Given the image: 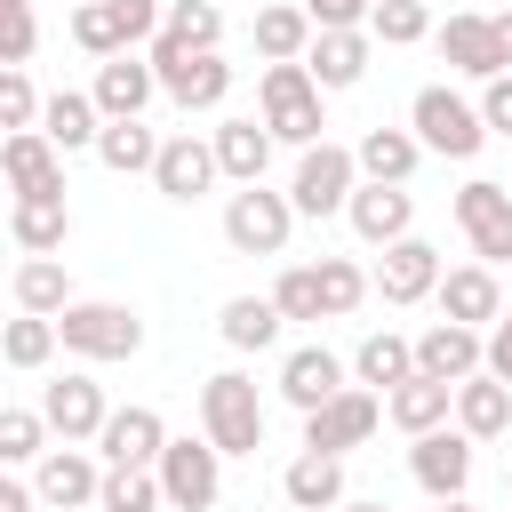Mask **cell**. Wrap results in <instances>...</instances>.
Returning a JSON list of instances; mask_svg holds the SVG:
<instances>
[{"instance_id": "6", "label": "cell", "mask_w": 512, "mask_h": 512, "mask_svg": "<svg viewBox=\"0 0 512 512\" xmlns=\"http://www.w3.org/2000/svg\"><path fill=\"white\" fill-rule=\"evenodd\" d=\"M160 0H80L72 8V40L88 56H128L136 40H160Z\"/></svg>"}, {"instance_id": "15", "label": "cell", "mask_w": 512, "mask_h": 512, "mask_svg": "<svg viewBox=\"0 0 512 512\" xmlns=\"http://www.w3.org/2000/svg\"><path fill=\"white\" fill-rule=\"evenodd\" d=\"M216 176H224V160H216V136H192V128H184V136H168V144H160V168H152V184H160L168 200H200Z\"/></svg>"}, {"instance_id": "11", "label": "cell", "mask_w": 512, "mask_h": 512, "mask_svg": "<svg viewBox=\"0 0 512 512\" xmlns=\"http://www.w3.org/2000/svg\"><path fill=\"white\" fill-rule=\"evenodd\" d=\"M456 224H464V240H472L480 264H512V192H504V184L472 176V184L456 192Z\"/></svg>"}, {"instance_id": "29", "label": "cell", "mask_w": 512, "mask_h": 512, "mask_svg": "<svg viewBox=\"0 0 512 512\" xmlns=\"http://www.w3.org/2000/svg\"><path fill=\"white\" fill-rule=\"evenodd\" d=\"M352 152H360V176H368V184H408L416 160H424V136H416V128H368Z\"/></svg>"}, {"instance_id": "2", "label": "cell", "mask_w": 512, "mask_h": 512, "mask_svg": "<svg viewBox=\"0 0 512 512\" xmlns=\"http://www.w3.org/2000/svg\"><path fill=\"white\" fill-rule=\"evenodd\" d=\"M256 104H264V128L280 136V144H320V80H312V64L296 56V64H264V80H256Z\"/></svg>"}, {"instance_id": "38", "label": "cell", "mask_w": 512, "mask_h": 512, "mask_svg": "<svg viewBox=\"0 0 512 512\" xmlns=\"http://www.w3.org/2000/svg\"><path fill=\"white\" fill-rule=\"evenodd\" d=\"M96 504H104V512H160L168 488H160L152 464H104V496H96Z\"/></svg>"}, {"instance_id": "42", "label": "cell", "mask_w": 512, "mask_h": 512, "mask_svg": "<svg viewBox=\"0 0 512 512\" xmlns=\"http://www.w3.org/2000/svg\"><path fill=\"white\" fill-rule=\"evenodd\" d=\"M272 304H280L288 320H328V296H320V264H288V272H280V288H272Z\"/></svg>"}, {"instance_id": "28", "label": "cell", "mask_w": 512, "mask_h": 512, "mask_svg": "<svg viewBox=\"0 0 512 512\" xmlns=\"http://www.w3.org/2000/svg\"><path fill=\"white\" fill-rule=\"evenodd\" d=\"M272 144H280V136L264 128V112H256V120H224V128H216V160H224V176H232V184H264Z\"/></svg>"}, {"instance_id": "13", "label": "cell", "mask_w": 512, "mask_h": 512, "mask_svg": "<svg viewBox=\"0 0 512 512\" xmlns=\"http://www.w3.org/2000/svg\"><path fill=\"white\" fill-rule=\"evenodd\" d=\"M416 368H424V376H440V384H464V376H480V368H488V336H480V328H464V320H432V328L416 336Z\"/></svg>"}, {"instance_id": "21", "label": "cell", "mask_w": 512, "mask_h": 512, "mask_svg": "<svg viewBox=\"0 0 512 512\" xmlns=\"http://www.w3.org/2000/svg\"><path fill=\"white\" fill-rule=\"evenodd\" d=\"M440 320H464V328H480V320H504V288H496V264H456V272H440Z\"/></svg>"}, {"instance_id": "30", "label": "cell", "mask_w": 512, "mask_h": 512, "mask_svg": "<svg viewBox=\"0 0 512 512\" xmlns=\"http://www.w3.org/2000/svg\"><path fill=\"white\" fill-rule=\"evenodd\" d=\"M456 424L472 432V440H496V432H512V384L504 376H464L456 384Z\"/></svg>"}, {"instance_id": "45", "label": "cell", "mask_w": 512, "mask_h": 512, "mask_svg": "<svg viewBox=\"0 0 512 512\" xmlns=\"http://www.w3.org/2000/svg\"><path fill=\"white\" fill-rule=\"evenodd\" d=\"M40 96H32V80H24V64H8L0 72V128H40Z\"/></svg>"}, {"instance_id": "39", "label": "cell", "mask_w": 512, "mask_h": 512, "mask_svg": "<svg viewBox=\"0 0 512 512\" xmlns=\"http://www.w3.org/2000/svg\"><path fill=\"white\" fill-rule=\"evenodd\" d=\"M64 336H56V312H16L8 320V336H0V352H8V368H48V352H56Z\"/></svg>"}, {"instance_id": "52", "label": "cell", "mask_w": 512, "mask_h": 512, "mask_svg": "<svg viewBox=\"0 0 512 512\" xmlns=\"http://www.w3.org/2000/svg\"><path fill=\"white\" fill-rule=\"evenodd\" d=\"M432 512H472V504L464 496H432Z\"/></svg>"}, {"instance_id": "46", "label": "cell", "mask_w": 512, "mask_h": 512, "mask_svg": "<svg viewBox=\"0 0 512 512\" xmlns=\"http://www.w3.org/2000/svg\"><path fill=\"white\" fill-rule=\"evenodd\" d=\"M32 40H40L32 0H0V48H8V64H24V56H32Z\"/></svg>"}, {"instance_id": "14", "label": "cell", "mask_w": 512, "mask_h": 512, "mask_svg": "<svg viewBox=\"0 0 512 512\" xmlns=\"http://www.w3.org/2000/svg\"><path fill=\"white\" fill-rule=\"evenodd\" d=\"M40 416H48V432H56V440H96L112 408H104V384L72 368V376H56V384L40 392Z\"/></svg>"}, {"instance_id": "20", "label": "cell", "mask_w": 512, "mask_h": 512, "mask_svg": "<svg viewBox=\"0 0 512 512\" xmlns=\"http://www.w3.org/2000/svg\"><path fill=\"white\" fill-rule=\"evenodd\" d=\"M344 216H352V232H360L368 248H392V240H408V224H416V200H408V184H360Z\"/></svg>"}, {"instance_id": "53", "label": "cell", "mask_w": 512, "mask_h": 512, "mask_svg": "<svg viewBox=\"0 0 512 512\" xmlns=\"http://www.w3.org/2000/svg\"><path fill=\"white\" fill-rule=\"evenodd\" d=\"M336 512H392V504H360V496H344V504H336Z\"/></svg>"}, {"instance_id": "50", "label": "cell", "mask_w": 512, "mask_h": 512, "mask_svg": "<svg viewBox=\"0 0 512 512\" xmlns=\"http://www.w3.org/2000/svg\"><path fill=\"white\" fill-rule=\"evenodd\" d=\"M40 504V488H24V480H0V512H32Z\"/></svg>"}, {"instance_id": "24", "label": "cell", "mask_w": 512, "mask_h": 512, "mask_svg": "<svg viewBox=\"0 0 512 512\" xmlns=\"http://www.w3.org/2000/svg\"><path fill=\"white\" fill-rule=\"evenodd\" d=\"M440 56H448L464 80H496V72H504L496 16H448V24H440Z\"/></svg>"}, {"instance_id": "5", "label": "cell", "mask_w": 512, "mask_h": 512, "mask_svg": "<svg viewBox=\"0 0 512 512\" xmlns=\"http://www.w3.org/2000/svg\"><path fill=\"white\" fill-rule=\"evenodd\" d=\"M352 192H360V152H344V144H304V160H296V176H288V200H296V216H336V208H352Z\"/></svg>"}, {"instance_id": "27", "label": "cell", "mask_w": 512, "mask_h": 512, "mask_svg": "<svg viewBox=\"0 0 512 512\" xmlns=\"http://www.w3.org/2000/svg\"><path fill=\"white\" fill-rule=\"evenodd\" d=\"M312 40H320L312 8H296V0L256 8V48H264V64H296V56H312Z\"/></svg>"}, {"instance_id": "17", "label": "cell", "mask_w": 512, "mask_h": 512, "mask_svg": "<svg viewBox=\"0 0 512 512\" xmlns=\"http://www.w3.org/2000/svg\"><path fill=\"white\" fill-rule=\"evenodd\" d=\"M96 448H104V464H160V448H168V424H160V408L128 400V408H112V416H104Z\"/></svg>"}, {"instance_id": "43", "label": "cell", "mask_w": 512, "mask_h": 512, "mask_svg": "<svg viewBox=\"0 0 512 512\" xmlns=\"http://www.w3.org/2000/svg\"><path fill=\"white\" fill-rule=\"evenodd\" d=\"M320 296H328V320H344V312H360L368 272H360L352 256H320Z\"/></svg>"}, {"instance_id": "48", "label": "cell", "mask_w": 512, "mask_h": 512, "mask_svg": "<svg viewBox=\"0 0 512 512\" xmlns=\"http://www.w3.org/2000/svg\"><path fill=\"white\" fill-rule=\"evenodd\" d=\"M480 120H488V136H512V72L480 80Z\"/></svg>"}, {"instance_id": "33", "label": "cell", "mask_w": 512, "mask_h": 512, "mask_svg": "<svg viewBox=\"0 0 512 512\" xmlns=\"http://www.w3.org/2000/svg\"><path fill=\"white\" fill-rule=\"evenodd\" d=\"M368 48H376V32H368V24H360V32H320L304 64H312V80H320V88H352V80L368 72Z\"/></svg>"}, {"instance_id": "36", "label": "cell", "mask_w": 512, "mask_h": 512, "mask_svg": "<svg viewBox=\"0 0 512 512\" xmlns=\"http://www.w3.org/2000/svg\"><path fill=\"white\" fill-rule=\"evenodd\" d=\"M96 160H104L112 176H136V168H160V136L144 128V112H136V120H104V136H96Z\"/></svg>"}, {"instance_id": "34", "label": "cell", "mask_w": 512, "mask_h": 512, "mask_svg": "<svg viewBox=\"0 0 512 512\" xmlns=\"http://www.w3.org/2000/svg\"><path fill=\"white\" fill-rule=\"evenodd\" d=\"M352 376H360L368 392H392V384H408V376H416V344H408V336H392V328H376V336H360Z\"/></svg>"}, {"instance_id": "22", "label": "cell", "mask_w": 512, "mask_h": 512, "mask_svg": "<svg viewBox=\"0 0 512 512\" xmlns=\"http://www.w3.org/2000/svg\"><path fill=\"white\" fill-rule=\"evenodd\" d=\"M336 392H344V360H336L328 344H296V352L280 360V400H288V408L312 416V408L336 400Z\"/></svg>"}, {"instance_id": "40", "label": "cell", "mask_w": 512, "mask_h": 512, "mask_svg": "<svg viewBox=\"0 0 512 512\" xmlns=\"http://www.w3.org/2000/svg\"><path fill=\"white\" fill-rule=\"evenodd\" d=\"M368 32H376L384 48H416V40L432 32V8H424V0H376Z\"/></svg>"}, {"instance_id": "51", "label": "cell", "mask_w": 512, "mask_h": 512, "mask_svg": "<svg viewBox=\"0 0 512 512\" xmlns=\"http://www.w3.org/2000/svg\"><path fill=\"white\" fill-rule=\"evenodd\" d=\"M496 48H504V72H512V8L496 16Z\"/></svg>"}, {"instance_id": "9", "label": "cell", "mask_w": 512, "mask_h": 512, "mask_svg": "<svg viewBox=\"0 0 512 512\" xmlns=\"http://www.w3.org/2000/svg\"><path fill=\"white\" fill-rule=\"evenodd\" d=\"M152 472H160V488H168V504H176V512H208V504L224 496V448H216L208 432H200V440H192V432H184V440H168Z\"/></svg>"}, {"instance_id": "25", "label": "cell", "mask_w": 512, "mask_h": 512, "mask_svg": "<svg viewBox=\"0 0 512 512\" xmlns=\"http://www.w3.org/2000/svg\"><path fill=\"white\" fill-rule=\"evenodd\" d=\"M8 232H16V248H24V256L64 248V240H72V208H64V192H16Z\"/></svg>"}, {"instance_id": "44", "label": "cell", "mask_w": 512, "mask_h": 512, "mask_svg": "<svg viewBox=\"0 0 512 512\" xmlns=\"http://www.w3.org/2000/svg\"><path fill=\"white\" fill-rule=\"evenodd\" d=\"M40 432H48L40 408H0V464H32L40 456Z\"/></svg>"}, {"instance_id": "47", "label": "cell", "mask_w": 512, "mask_h": 512, "mask_svg": "<svg viewBox=\"0 0 512 512\" xmlns=\"http://www.w3.org/2000/svg\"><path fill=\"white\" fill-rule=\"evenodd\" d=\"M304 8H312L320 32H360V24L376 16V0H304Z\"/></svg>"}, {"instance_id": "23", "label": "cell", "mask_w": 512, "mask_h": 512, "mask_svg": "<svg viewBox=\"0 0 512 512\" xmlns=\"http://www.w3.org/2000/svg\"><path fill=\"white\" fill-rule=\"evenodd\" d=\"M32 488H40V504L80 512V504H96V496H104V472L80 456V440H64V448H48V456H40V480H32Z\"/></svg>"}, {"instance_id": "19", "label": "cell", "mask_w": 512, "mask_h": 512, "mask_svg": "<svg viewBox=\"0 0 512 512\" xmlns=\"http://www.w3.org/2000/svg\"><path fill=\"white\" fill-rule=\"evenodd\" d=\"M0 176H8V192H64V160H56L48 128H8Z\"/></svg>"}, {"instance_id": "32", "label": "cell", "mask_w": 512, "mask_h": 512, "mask_svg": "<svg viewBox=\"0 0 512 512\" xmlns=\"http://www.w3.org/2000/svg\"><path fill=\"white\" fill-rule=\"evenodd\" d=\"M40 128H48V144H56V152H88V144L104 136V104H96V96H80V88H56V96H48V112H40Z\"/></svg>"}, {"instance_id": "35", "label": "cell", "mask_w": 512, "mask_h": 512, "mask_svg": "<svg viewBox=\"0 0 512 512\" xmlns=\"http://www.w3.org/2000/svg\"><path fill=\"white\" fill-rule=\"evenodd\" d=\"M216 328H224V344H232V352H264V344H280V328H288V312H280L272 296H232Z\"/></svg>"}, {"instance_id": "8", "label": "cell", "mask_w": 512, "mask_h": 512, "mask_svg": "<svg viewBox=\"0 0 512 512\" xmlns=\"http://www.w3.org/2000/svg\"><path fill=\"white\" fill-rule=\"evenodd\" d=\"M288 232H296V200H288V192L240 184V192L224 200V240H232L240 256H280Z\"/></svg>"}, {"instance_id": "10", "label": "cell", "mask_w": 512, "mask_h": 512, "mask_svg": "<svg viewBox=\"0 0 512 512\" xmlns=\"http://www.w3.org/2000/svg\"><path fill=\"white\" fill-rule=\"evenodd\" d=\"M376 424H384V392H368V384H344L336 400H320V408L304 416V448H320V456H344V448H360Z\"/></svg>"}, {"instance_id": "41", "label": "cell", "mask_w": 512, "mask_h": 512, "mask_svg": "<svg viewBox=\"0 0 512 512\" xmlns=\"http://www.w3.org/2000/svg\"><path fill=\"white\" fill-rule=\"evenodd\" d=\"M160 32H168V40H184V48H216V40H224V16H216L208 0H168Z\"/></svg>"}, {"instance_id": "31", "label": "cell", "mask_w": 512, "mask_h": 512, "mask_svg": "<svg viewBox=\"0 0 512 512\" xmlns=\"http://www.w3.org/2000/svg\"><path fill=\"white\" fill-rule=\"evenodd\" d=\"M280 496H288V504H304V512H336V504H344V456L304 448V456L280 472Z\"/></svg>"}, {"instance_id": "54", "label": "cell", "mask_w": 512, "mask_h": 512, "mask_svg": "<svg viewBox=\"0 0 512 512\" xmlns=\"http://www.w3.org/2000/svg\"><path fill=\"white\" fill-rule=\"evenodd\" d=\"M288 512H304V504H288Z\"/></svg>"}, {"instance_id": "37", "label": "cell", "mask_w": 512, "mask_h": 512, "mask_svg": "<svg viewBox=\"0 0 512 512\" xmlns=\"http://www.w3.org/2000/svg\"><path fill=\"white\" fill-rule=\"evenodd\" d=\"M8 288H16V312H64V304H72V280H64L56 256H24Z\"/></svg>"}, {"instance_id": "49", "label": "cell", "mask_w": 512, "mask_h": 512, "mask_svg": "<svg viewBox=\"0 0 512 512\" xmlns=\"http://www.w3.org/2000/svg\"><path fill=\"white\" fill-rule=\"evenodd\" d=\"M488 376H504V384H512V312L488 328Z\"/></svg>"}, {"instance_id": "4", "label": "cell", "mask_w": 512, "mask_h": 512, "mask_svg": "<svg viewBox=\"0 0 512 512\" xmlns=\"http://www.w3.org/2000/svg\"><path fill=\"white\" fill-rule=\"evenodd\" d=\"M144 56H152V72H160V96H176L184 112H216V104L232 96V64H224L216 48H184V40L160 32Z\"/></svg>"}, {"instance_id": "7", "label": "cell", "mask_w": 512, "mask_h": 512, "mask_svg": "<svg viewBox=\"0 0 512 512\" xmlns=\"http://www.w3.org/2000/svg\"><path fill=\"white\" fill-rule=\"evenodd\" d=\"M408 128L424 136V152H448V160H472V152L488 144V120H480V104H464L456 88H416V104H408Z\"/></svg>"}, {"instance_id": "12", "label": "cell", "mask_w": 512, "mask_h": 512, "mask_svg": "<svg viewBox=\"0 0 512 512\" xmlns=\"http://www.w3.org/2000/svg\"><path fill=\"white\" fill-rule=\"evenodd\" d=\"M408 472H416V488L424 496H464V480H472V432L456 424H432V432H416V448H408Z\"/></svg>"}, {"instance_id": "1", "label": "cell", "mask_w": 512, "mask_h": 512, "mask_svg": "<svg viewBox=\"0 0 512 512\" xmlns=\"http://www.w3.org/2000/svg\"><path fill=\"white\" fill-rule=\"evenodd\" d=\"M56 336H64V352H80V360H136V352H144L136 304H104V296H72V304L56 312Z\"/></svg>"}, {"instance_id": "26", "label": "cell", "mask_w": 512, "mask_h": 512, "mask_svg": "<svg viewBox=\"0 0 512 512\" xmlns=\"http://www.w3.org/2000/svg\"><path fill=\"white\" fill-rule=\"evenodd\" d=\"M448 408H456V384H440V376H424V368H416L408 384H392V392H384V416H392L408 440H416V432H432V424H448Z\"/></svg>"}, {"instance_id": "18", "label": "cell", "mask_w": 512, "mask_h": 512, "mask_svg": "<svg viewBox=\"0 0 512 512\" xmlns=\"http://www.w3.org/2000/svg\"><path fill=\"white\" fill-rule=\"evenodd\" d=\"M152 88H160L152 56H136V48H128V56H104V64H96V88H88V96L104 104V120H136V112L152 104Z\"/></svg>"}, {"instance_id": "3", "label": "cell", "mask_w": 512, "mask_h": 512, "mask_svg": "<svg viewBox=\"0 0 512 512\" xmlns=\"http://www.w3.org/2000/svg\"><path fill=\"white\" fill-rule=\"evenodd\" d=\"M200 432H208L224 456H256V448H264V400H256V384H248L240 368H216V376L200 384Z\"/></svg>"}, {"instance_id": "16", "label": "cell", "mask_w": 512, "mask_h": 512, "mask_svg": "<svg viewBox=\"0 0 512 512\" xmlns=\"http://www.w3.org/2000/svg\"><path fill=\"white\" fill-rule=\"evenodd\" d=\"M432 288H440V248H432V240H416V232H408V240H392V248H384V264H376V296H384V304H424Z\"/></svg>"}]
</instances>
